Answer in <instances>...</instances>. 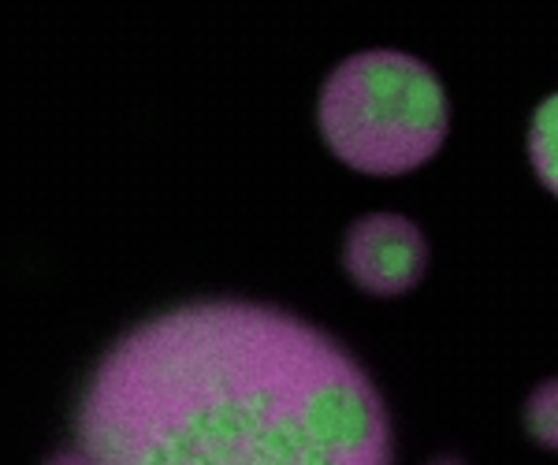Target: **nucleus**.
Segmentation results:
<instances>
[{"label": "nucleus", "mask_w": 558, "mask_h": 465, "mask_svg": "<svg viewBox=\"0 0 558 465\" xmlns=\"http://www.w3.org/2000/svg\"><path fill=\"white\" fill-rule=\"evenodd\" d=\"M529 157H533L536 179L558 198V94L547 97L529 127Z\"/></svg>", "instance_id": "4"}, {"label": "nucleus", "mask_w": 558, "mask_h": 465, "mask_svg": "<svg viewBox=\"0 0 558 465\" xmlns=\"http://www.w3.org/2000/svg\"><path fill=\"white\" fill-rule=\"evenodd\" d=\"M525 428L529 436L547 446V451H558V377L539 383V388L529 395L525 402Z\"/></svg>", "instance_id": "5"}, {"label": "nucleus", "mask_w": 558, "mask_h": 465, "mask_svg": "<svg viewBox=\"0 0 558 465\" xmlns=\"http://www.w3.org/2000/svg\"><path fill=\"white\" fill-rule=\"evenodd\" d=\"M324 146L365 175H407L439 154L451 127L444 83L410 52L368 49L320 89Z\"/></svg>", "instance_id": "2"}, {"label": "nucleus", "mask_w": 558, "mask_h": 465, "mask_svg": "<svg viewBox=\"0 0 558 465\" xmlns=\"http://www.w3.org/2000/svg\"><path fill=\"white\" fill-rule=\"evenodd\" d=\"M343 265L362 291L395 298L421 283L428 268V243L413 220L399 217V212H373V217L350 223Z\"/></svg>", "instance_id": "3"}, {"label": "nucleus", "mask_w": 558, "mask_h": 465, "mask_svg": "<svg viewBox=\"0 0 558 465\" xmlns=\"http://www.w3.org/2000/svg\"><path fill=\"white\" fill-rule=\"evenodd\" d=\"M86 462L384 465L391 425L343 346L291 313L197 302L108 351L75 425Z\"/></svg>", "instance_id": "1"}]
</instances>
